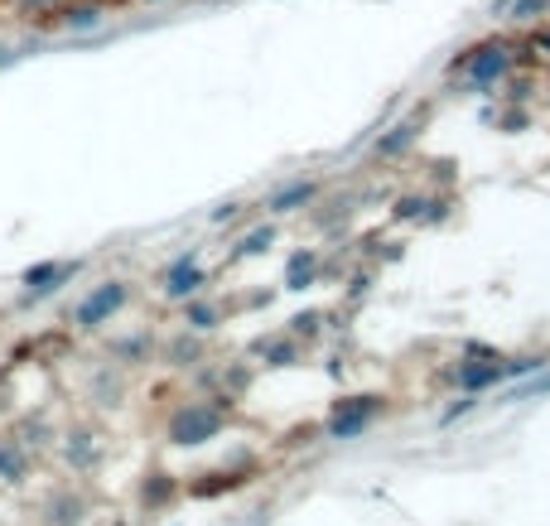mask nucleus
Returning <instances> with one entry per match:
<instances>
[{
  "instance_id": "nucleus-16",
  "label": "nucleus",
  "mask_w": 550,
  "mask_h": 526,
  "mask_svg": "<svg viewBox=\"0 0 550 526\" xmlns=\"http://www.w3.org/2000/svg\"><path fill=\"white\" fill-rule=\"evenodd\" d=\"M314 271H319V256H314V251H295V256L285 261V290L314 285Z\"/></svg>"
},
{
  "instance_id": "nucleus-22",
  "label": "nucleus",
  "mask_w": 550,
  "mask_h": 526,
  "mask_svg": "<svg viewBox=\"0 0 550 526\" xmlns=\"http://www.w3.org/2000/svg\"><path fill=\"white\" fill-rule=\"evenodd\" d=\"M319 319H324L319 309H309V314H295V319H290V333H295V338H314V333H319Z\"/></svg>"
},
{
  "instance_id": "nucleus-24",
  "label": "nucleus",
  "mask_w": 550,
  "mask_h": 526,
  "mask_svg": "<svg viewBox=\"0 0 550 526\" xmlns=\"http://www.w3.org/2000/svg\"><path fill=\"white\" fill-rule=\"evenodd\" d=\"M58 5H68V0H15L20 15H44V10H58Z\"/></svg>"
},
{
  "instance_id": "nucleus-23",
  "label": "nucleus",
  "mask_w": 550,
  "mask_h": 526,
  "mask_svg": "<svg viewBox=\"0 0 550 526\" xmlns=\"http://www.w3.org/2000/svg\"><path fill=\"white\" fill-rule=\"evenodd\" d=\"M425 208H430V203H425V198H420V194H406V198H401V203H396V218L415 222V218H425Z\"/></svg>"
},
{
  "instance_id": "nucleus-11",
  "label": "nucleus",
  "mask_w": 550,
  "mask_h": 526,
  "mask_svg": "<svg viewBox=\"0 0 550 526\" xmlns=\"http://www.w3.org/2000/svg\"><path fill=\"white\" fill-rule=\"evenodd\" d=\"M251 353L266 362V367H295L300 362V343L295 338H261Z\"/></svg>"
},
{
  "instance_id": "nucleus-26",
  "label": "nucleus",
  "mask_w": 550,
  "mask_h": 526,
  "mask_svg": "<svg viewBox=\"0 0 550 526\" xmlns=\"http://www.w3.org/2000/svg\"><path fill=\"white\" fill-rule=\"evenodd\" d=\"M502 126H507V131H526V111H507Z\"/></svg>"
},
{
  "instance_id": "nucleus-19",
  "label": "nucleus",
  "mask_w": 550,
  "mask_h": 526,
  "mask_svg": "<svg viewBox=\"0 0 550 526\" xmlns=\"http://www.w3.org/2000/svg\"><path fill=\"white\" fill-rule=\"evenodd\" d=\"M169 498H174V478H169V473H150L145 488H140V502H145V507H165Z\"/></svg>"
},
{
  "instance_id": "nucleus-20",
  "label": "nucleus",
  "mask_w": 550,
  "mask_h": 526,
  "mask_svg": "<svg viewBox=\"0 0 550 526\" xmlns=\"http://www.w3.org/2000/svg\"><path fill=\"white\" fill-rule=\"evenodd\" d=\"M165 353H169V362H174V367H189V362L203 358V343H198V338H189V329H184V333H179V338H174V343L165 348Z\"/></svg>"
},
{
  "instance_id": "nucleus-10",
  "label": "nucleus",
  "mask_w": 550,
  "mask_h": 526,
  "mask_svg": "<svg viewBox=\"0 0 550 526\" xmlns=\"http://www.w3.org/2000/svg\"><path fill=\"white\" fill-rule=\"evenodd\" d=\"M83 517H87V502L78 493H54L44 502V522L49 526H83Z\"/></svg>"
},
{
  "instance_id": "nucleus-2",
  "label": "nucleus",
  "mask_w": 550,
  "mask_h": 526,
  "mask_svg": "<svg viewBox=\"0 0 550 526\" xmlns=\"http://www.w3.org/2000/svg\"><path fill=\"white\" fill-rule=\"evenodd\" d=\"M222 401H227V396L179 406V411L169 416V444H179V449H198V444L218 440L222 425H227V406H222Z\"/></svg>"
},
{
  "instance_id": "nucleus-5",
  "label": "nucleus",
  "mask_w": 550,
  "mask_h": 526,
  "mask_svg": "<svg viewBox=\"0 0 550 526\" xmlns=\"http://www.w3.org/2000/svg\"><path fill=\"white\" fill-rule=\"evenodd\" d=\"M83 271V261H34L25 276H20V305H34V300H49V295H58L68 280Z\"/></svg>"
},
{
  "instance_id": "nucleus-4",
  "label": "nucleus",
  "mask_w": 550,
  "mask_h": 526,
  "mask_svg": "<svg viewBox=\"0 0 550 526\" xmlns=\"http://www.w3.org/2000/svg\"><path fill=\"white\" fill-rule=\"evenodd\" d=\"M377 416H382V396H348V401L333 406L324 435H329V440H358Z\"/></svg>"
},
{
  "instance_id": "nucleus-15",
  "label": "nucleus",
  "mask_w": 550,
  "mask_h": 526,
  "mask_svg": "<svg viewBox=\"0 0 550 526\" xmlns=\"http://www.w3.org/2000/svg\"><path fill=\"white\" fill-rule=\"evenodd\" d=\"M184 324H189L193 333H213L222 324V309L213 305V300H198V295H193V300H184Z\"/></svg>"
},
{
  "instance_id": "nucleus-13",
  "label": "nucleus",
  "mask_w": 550,
  "mask_h": 526,
  "mask_svg": "<svg viewBox=\"0 0 550 526\" xmlns=\"http://www.w3.org/2000/svg\"><path fill=\"white\" fill-rule=\"evenodd\" d=\"M25 440H0V483H25Z\"/></svg>"
},
{
  "instance_id": "nucleus-27",
  "label": "nucleus",
  "mask_w": 550,
  "mask_h": 526,
  "mask_svg": "<svg viewBox=\"0 0 550 526\" xmlns=\"http://www.w3.org/2000/svg\"><path fill=\"white\" fill-rule=\"evenodd\" d=\"M507 97H512V102H526V97H531V83H526V78L522 83H512L507 87Z\"/></svg>"
},
{
  "instance_id": "nucleus-17",
  "label": "nucleus",
  "mask_w": 550,
  "mask_h": 526,
  "mask_svg": "<svg viewBox=\"0 0 550 526\" xmlns=\"http://www.w3.org/2000/svg\"><path fill=\"white\" fill-rule=\"evenodd\" d=\"M275 247V227L271 222H261V227H251L247 237L237 242V251H232V261H247V256H266V251Z\"/></svg>"
},
{
  "instance_id": "nucleus-3",
  "label": "nucleus",
  "mask_w": 550,
  "mask_h": 526,
  "mask_svg": "<svg viewBox=\"0 0 550 526\" xmlns=\"http://www.w3.org/2000/svg\"><path fill=\"white\" fill-rule=\"evenodd\" d=\"M131 300V285L126 280H102V285H92L83 300H78V309H73V329H102V324H111V314Z\"/></svg>"
},
{
  "instance_id": "nucleus-25",
  "label": "nucleus",
  "mask_w": 550,
  "mask_h": 526,
  "mask_svg": "<svg viewBox=\"0 0 550 526\" xmlns=\"http://www.w3.org/2000/svg\"><path fill=\"white\" fill-rule=\"evenodd\" d=\"M237 213H242V203H237V198H227V203H218V208L208 213V222H232Z\"/></svg>"
},
{
  "instance_id": "nucleus-21",
  "label": "nucleus",
  "mask_w": 550,
  "mask_h": 526,
  "mask_svg": "<svg viewBox=\"0 0 550 526\" xmlns=\"http://www.w3.org/2000/svg\"><path fill=\"white\" fill-rule=\"evenodd\" d=\"M150 353V333H140V338H121V343H111V358L116 362H140Z\"/></svg>"
},
{
  "instance_id": "nucleus-9",
  "label": "nucleus",
  "mask_w": 550,
  "mask_h": 526,
  "mask_svg": "<svg viewBox=\"0 0 550 526\" xmlns=\"http://www.w3.org/2000/svg\"><path fill=\"white\" fill-rule=\"evenodd\" d=\"M314 198H319V184H314V179H290V184H280V189L266 198V213L285 218V213H300V208H309Z\"/></svg>"
},
{
  "instance_id": "nucleus-1",
  "label": "nucleus",
  "mask_w": 550,
  "mask_h": 526,
  "mask_svg": "<svg viewBox=\"0 0 550 526\" xmlns=\"http://www.w3.org/2000/svg\"><path fill=\"white\" fill-rule=\"evenodd\" d=\"M517 58H522L517 44H507V39H488V44L464 49V54L449 63V73H468V87H473V92H488V87H497L507 73H512Z\"/></svg>"
},
{
  "instance_id": "nucleus-12",
  "label": "nucleus",
  "mask_w": 550,
  "mask_h": 526,
  "mask_svg": "<svg viewBox=\"0 0 550 526\" xmlns=\"http://www.w3.org/2000/svg\"><path fill=\"white\" fill-rule=\"evenodd\" d=\"M97 454H102V449H97V435H92V430H73L68 444H63V459H68L73 469H92Z\"/></svg>"
},
{
  "instance_id": "nucleus-18",
  "label": "nucleus",
  "mask_w": 550,
  "mask_h": 526,
  "mask_svg": "<svg viewBox=\"0 0 550 526\" xmlns=\"http://www.w3.org/2000/svg\"><path fill=\"white\" fill-rule=\"evenodd\" d=\"M541 10H550V0H497L493 20H536Z\"/></svg>"
},
{
  "instance_id": "nucleus-7",
  "label": "nucleus",
  "mask_w": 550,
  "mask_h": 526,
  "mask_svg": "<svg viewBox=\"0 0 550 526\" xmlns=\"http://www.w3.org/2000/svg\"><path fill=\"white\" fill-rule=\"evenodd\" d=\"M54 25L68 29V34H97V29L107 25V5H97V0H68V5L54 10Z\"/></svg>"
},
{
  "instance_id": "nucleus-8",
  "label": "nucleus",
  "mask_w": 550,
  "mask_h": 526,
  "mask_svg": "<svg viewBox=\"0 0 550 526\" xmlns=\"http://www.w3.org/2000/svg\"><path fill=\"white\" fill-rule=\"evenodd\" d=\"M415 140H420V116H406V121L386 126L382 136L372 140V155H377V160H401Z\"/></svg>"
},
{
  "instance_id": "nucleus-14",
  "label": "nucleus",
  "mask_w": 550,
  "mask_h": 526,
  "mask_svg": "<svg viewBox=\"0 0 550 526\" xmlns=\"http://www.w3.org/2000/svg\"><path fill=\"white\" fill-rule=\"evenodd\" d=\"M507 372H512L507 362H483V367H459V387H464V391H488V387H497V382H502Z\"/></svg>"
},
{
  "instance_id": "nucleus-6",
  "label": "nucleus",
  "mask_w": 550,
  "mask_h": 526,
  "mask_svg": "<svg viewBox=\"0 0 550 526\" xmlns=\"http://www.w3.org/2000/svg\"><path fill=\"white\" fill-rule=\"evenodd\" d=\"M203 285H208V271L198 266V247L179 251V256L169 261V271H165V300L184 305V300H193Z\"/></svg>"
},
{
  "instance_id": "nucleus-28",
  "label": "nucleus",
  "mask_w": 550,
  "mask_h": 526,
  "mask_svg": "<svg viewBox=\"0 0 550 526\" xmlns=\"http://www.w3.org/2000/svg\"><path fill=\"white\" fill-rule=\"evenodd\" d=\"M15 58H20V54H15L10 44H0V68H5V63H15Z\"/></svg>"
}]
</instances>
